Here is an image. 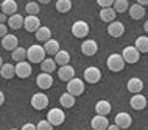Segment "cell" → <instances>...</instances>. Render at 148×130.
I'll return each mask as SVG.
<instances>
[{
    "mask_svg": "<svg viewBox=\"0 0 148 130\" xmlns=\"http://www.w3.org/2000/svg\"><path fill=\"white\" fill-rule=\"evenodd\" d=\"M45 58V50H44L42 46H39V44H33V46H30V49L27 50V60H28L30 63H41L42 60Z\"/></svg>",
    "mask_w": 148,
    "mask_h": 130,
    "instance_id": "6da1fadb",
    "label": "cell"
},
{
    "mask_svg": "<svg viewBox=\"0 0 148 130\" xmlns=\"http://www.w3.org/2000/svg\"><path fill=\"white\" fill-rule=\"evenodd\" d=\"M106 64H108V69H109V71H112V72H120V71H123V67H125V60H123L122 55L112 54V55L108 56Z\"/></svg>",
    "mask_w": 148,
    "mask_h": 130,
    "instance_id": "7a4b0ae2",
    "label": "cell"
},
{
    "mask_svg": "<svg viewBox=\"0 0 148 130\" xmlns=\"http://www.w3.org/2000/svg\"><path fill=\"white\" fill-rule=\"evenodd\" d=\"M67 92L72 96H81L83 92H84V82L83 80L77 79V77H73L72 80L67 82Z\"/></svg>",
    "mask_w": 148,
    "mask_h": 130,
    "instance_id": "3957f363",
    "label": "cell"
},
{
    "mask_svg": "<svg viewBox=\"0 0 148 130\" xmlns=\"http://www.w3.org/2000/svg\"><path fill=\"white\" fill-rule=\"evenodd\" d=\"M122 56H123V60H125V63L134 64V63L139 61V58H140V52H139L134 46H128V47L123 49Z\"/></svg>",
    "mask_w": 148,
    "mask_h": 130,
    "instance_id": "277c9868",
    "label": "cell"
},
{
    "mask_svg": "<svg viewBox=\"0 0 148 130\" xmlns=\"http://www.w3.org/2000/svg\"><path fill=\"white\" fill-rule=\"evenodd\" d=\"M47 121L51 125H61L64 121H66V115L61 108H51L49 113H47Z\"/></svg>",
    "mask_w": 148,
    "mask_h": 130,
    "instance_id": "5b68a950",
    "label": "cell"
},
{
    "mask_svg": "<svg viewBox=\"0 0 148 130\" xmlns=\"http://www.w3.org/2000/svg\"><path fill=\"white\" fill-rule=\"evenodd\" d=\"M87 33H89V25L84 21H77L72 25V35L75 38H86Z\"/></svg>",
    "mask_w": 148,
    "mask_h": 130,
    "instance_id": "8992f818",
    "label": "cell"
},
{
    "mask_svg": "<svg viewBox=\"0 0 148 130\" xmlns=\"http://www.w3.org/2000/svg\"><path fill=\"white\" fill-rule=\"evenodd\" d=\"M49 105V97H47L44 92H36V94L31 96V107L34 110H44Z\"/></svg>",
    "mask_w": 148,
    "mask_h": 130,
    "instance_id": "52a82bcc",
    "label": "cell"
},
{
    "mask_svg": "<svg viewBox=\"0 0 148 130\" xmlns=\"http://www.w3.org/2000/svg\"><path fill=\"white\" fill-rule=\"evenodd\" d=\"M84 80L87 83H98L101 80V72H100L98 67L95 66H89L87 69H84Z\"/></svg>",
    "mask_w": 148,
    "mask_h": 130,
    "instance_id": "ba28073f",
    "label": "cell"
},
{
    "mask_svg": "<svg viewBox=\"0 0 148 130\" xmlns=\"http://www.w3.org/2000/svg\"><path fill=\"white\" fill-rule=\"evenodd\" d=\"M14 71H16V75H17L19 79H28L31 75V64L23 60V61H19L16 64Z\"/></svg>",
    "mask_w": 148,
    "mask_h": 130,
    "instance_id": "9c48e42d",
    "label": "cell"
},
{
    "mask_svg": "<svg viewBox=\"0 0 148 130\" xmlns=\"http://www.w3.org/2000/svg\"><path fill=\"white\" fill-rule=\"evenodd\" d=\"M41 27V21H39L38 16H27V17H23V28H25L27 31H30V33H34L38 28Z\"/></svg>",
    "mask_w": 148,
    "mask_h": 130,
    "instance_id": "30bf717a",
    "label": "cell"
},
{
    "mask_svg": "<svg viewBox=\"0 0 148 130\" xmlns=\"http://www.w3.org/2000/svg\"><path fill=\"white\" fill-rule=\"evenodd\" d=\"M108 33H109V36H112V38H120V36L125 33V25L119 21H112L108 25Z\"/></svg>",
    "mask_w": 148,
    "mask_h": 130,
    "instance_id": "8fae6325",
    "label": "cell"
},
{
    "mask_svg": "<svg viewBox=\"0 0 148 130\" xmlns=\"http://www.w3.org/2000/svg\"><path fill=\"white\" fill-rule=\"evenodd\" d=\"M36 85L41 89H49V88H51V85H53V77H51V74L42 72V74H39L36 77Z\"/></svg>",
    "mask_w": 148,
    "mask_h": 130,
    "instance_id": "7c38bea8",
    "label": "cell"
},
{
    "mask_svg": "<svg viewBox=\"0 0 148 130\" xmlns=\"http://www.w3.org/2000/svg\"><path fill=\"white\" fill-rule=\"evenodd\" d=\"M131 124H133V117H131L128 113H119L117 116H115V125L122 130V129H130Z\"/></svg>",
    "mask_w": 148,
    "mask_h": 130,
    "instance_id": "4fadbf2b",
    "label": "cell"
},
{
    "mask_svg": "<svg viewBox=\"0 0 148 130\" xmlns=\"http://www.w3.org/2000/svg\"><path fill=\"white\" fill-rule=\"evenodd\" d=\"M90 125H92V130H106L108 125H109V121H108L106 116L97 115V116L92 117Z\"/></svg>",
    "mask_w": 148,
    "mask_h": 130,
    "instance_id": "5bb4252c",
    "label": "cell"
},
{
    "mask_svg": "<svg viewBox=\"0 0 148 130\" xmlns=\"http://www.w3.org/2000/svg\"><path fill=\"white\" fill-rule=\"evenodd\" d=\"M58 75H59V80H62V82H69L75 77V69L70 66V64H64V66L59 67L58 71Z\"/></svg>",
    "mask_w": 148,
    "mask_h": 130,
    "instance_id": "9a60e30c",
    "label": "cell"
},
{
    "mask_svg": "<svg viewBox=\"0 0 148 130\" xmlns=\"http://www.w3.org/2000/svg\"><path fill=\"white\" fill-rule=\"evenodd\" d=\"M97 50H98V46H97V42H95V41H92V39H86V41H83V44H81V52H83L86 56L95 55V54H97Z\"/></svg>",
    "mask_w": 148,
    "mask_h": 130,
    "instance_id": "2e32d148",
    "label": "cell"
},
{
    "mask_svg": "<svg viewBox=\"0 0 148 130\" xmlns=\"http://www.w3.org/2000/svg\"><path fill=\"white\" fill-rule=\"evenodd\" d=\"M17 46H19L17 36H14V35H5L2 38V47L5 49V50H14Z\"/></svg>",
    "mask_w": 148,
    "mask_h": 130,
    "instance_id": "e0dca14e",
    "label": "cell"
},
{
    "mask_svg": "<svg viewBox=\"0 0 148 130\" xmlns=\"http://www.w3.org/2000/svg\"><path fill=\"white\" fill-rule=\"evenodd\" d=\"M130 104H131V107H133L134 110L140 111V110H143V108L147 107V97L142 96L140 92H137V94H134L133 97H131Z\"/></svg>",
    "mask_w": 148,
    "mask_h": 130,
    "instance_id": "ac0fdd59",
    "label": "cell"
},
{
    "mask_svg": "<svg viewBox=\"0 0 148 130\" xmlns=\"http://www.w3.org/2000/svg\"><path fill=\"white\" fill-rule=\"evenodd\" d=\"M126 88L130 92H133V94H137V92H140L143 89V82L140 79H137V77H133V79L128 80L126 83Z\"/></svg>",
    "mask_w": 148,
    "mask_h": 130,
    "instance_id": "d6986e66",
    "label": "cell"
},
{
    "mask_svg": "<svg viewBox=\"0 0 148 130\" xmlns=\"http://www.w3.org/2000/svg\"><path fill=\"white\" fill-rule=\"evenodd\" d=\"M2 13L6 16H13L17 13V3H16V0H3L2 2Z\"/></svg>",
    "mask_w": 148,
    "mask_h": 130,
    "instance_id": "ffe728a7",
    "label": "cell"
},
{
    "mask_svg": "<svg viewBox=\"0 0 148 130\" xmlns=\"http://www.w3.org/2000/svg\"><path fill=\"white\" fill-rule=\"evenodd\" d=\"M8 27L13 28V30H19V28L23 27V17L21 14H13V16H8Z\"/></svg>",
    "mask_w": 148,
    "mask_h": 130,
    "instance_id": "44dd1931",
    "label": "cell"
},
{
    "mask_svg": "<svg viewBox=\"0 0 148 130\" xmlns=\"http://www.w3.org/2000/svg\"><path fill=\"white\" fill-rule=\"evenodd\" d=\"M34 38L38 39L39 42H45V41H49V39L51 38V31H50V28H47V27H39L38 30L34 31Z\"/></svg>",
    "mask_w": 148,
    "mask_h": 130,
    "instance_id": "7402d4cb",
    "label": "cell"
},
{
    "mask_svg": "<svg viewBox=\"0 0 148 130\" xmlns=\"http://www.w3.org/2000/svg\"><path fill=\"white\" fill-rule=\"evenodd\" d=\"M115 16H117V13L114 11V8L108 6V8H101V13H100V19H101L103 22H112L115 21Z\"/></svg>",
    "mask_w": 148,
    "mask_h": 130,
    "instance_id": "603a6c76",
    "label": "cell"
},
{
    "mask_svg": "<svg viewBox=\"0 0 148 130\" xmlns=\"http://www.w3.org/2000/svg\"><path fill=\"white\" fill-rule=\"evenodd\" d=\"M44 50H45V55H55V54H56V52L59 50V42L58 41H55V39H49V41H45V42H44Z\"/></svg>",
    "mask_w": 148,
    "mask_h": 130,
    "instance_id": "cb8c5ba5",
    "label": "cell"
},
{
    "mask_svg": "<svg viewBox=\"0 0 148 130\" xmlns=\"http://www.w3.org/2000/svg\"><path fill=\"white\" fill-rule=\"evenodd\" d=\"M95 113L97 115H109L111 113V104L108 102V100H98L97 104H95Z\"/></svg>",
    "mask_w": 148,
    "mask_h": 130,
    "instance_id": "d4e9b609",
    "label": "cell"
},
{
    "mask_svg": "<svg viewBox=\"0 0 148 130\" xmlns=\"http://www.w3.org/2000/svg\"><path fill=\"white\" fill-rule=\"evenodd\" d=\"M55 63L56 64H59V66H64V64H69V61H70V55H69V52H66V50H59L55 54Z\"/></svg>",
    "mask_w": 148,
    "mask_h": 130,
    "instance_id": "484cf974",
    "label": "cell"
},
{
    "mask_svg": "<svg viewBox=\"0 0 148 130\" xmlns=\"http://www.w3.org/2000/svg\"><path fill=\"white\" fill-rule=\"evenodd\" d=\"M0 75L3 77V79H13L16 75V71H14V66L11 63H3L2 67H0Z\"/></svg>",
    "mask_w": 148,
    "mask_h": 130,
    "instance_id": "4316f807",
    "label": "cell"
},
{
    "mask_svg": "<svg viewBox=\"0 0 148 130\" xmlns=\"http://www.w3.org/2000/svg\"><path fill=\"white\" fill-rule=\"evenodd\" d=\"M130 14H131L133 19L139 21V19H142L143 16H145V8H143L142 5H139V3H136V5L130 6Z\"/></svg>",
    "mask_w": 148,
    "mask_h": 130,
    "instance_id": "83f0119b",
    "label": "cell"
},
{
    "mask_svg": "<svg viewBox=\"0 0 148 130\" xmlns=\"http://www.w3.org/2000/svg\"><path fill=\"white\" fill-rule=\"evenodd\" d=\"M11 58H13L16 63L23 61V60L27 58V49H23V47H21V46H17V47L14 49V50H11Z\"/></svg>",
    "mask_w": 148,
    "mask_h": 130,
    "instance_id": "f1b7e54d",
    "label": "cell"
},
{
    "mask_svg": "<svg viewBox=\"0 0 148 130\" xmlns=\"http://www.w3.org/2000/svg\"><path fill=\"white\" fill-rule=\"evenodd\" d=\"M41 69H42V72L51 74V72L56 69V63H55L53 58H44L42 61H41Z\"/></svg>",
    "mask_w": 148,
    "mask_h": 130,
    "instance_id": "f546056e",
    "label": "cell"
},
{
    "mask_svg": "<svg viewBox=\"0 0 148 130\" xmlns=\"http://www.w3.org/2000/svg\"><path fill=\"white\" fill-rule=\"evenodd\" d=\"M59 102L64 108H72L75 105V96L69 94V92H64V94L59 97Z\"/></svg>",
    "mask_w": 148,
    "mask_h": 130,
    "instance_id": "4dcf8cb0",
    "label": "cell"
},
{
    "mask_svg": "<svg viewBox=\"0 0 148 130\" xmlns=\"http://www.w3.org/2000/svg\"><path fill=\"white\" fill-rule=\"evenodd\" d=\"M136 49H137L140 54H147L148 52V38L147 36H139L137 39H136Z\"/></svg>",
    "mask_w": 148,
    "mask_h": 130,
    "instance_id": "1f68e13d",
    "label": "cell"
},
{
    "mask_svg": "<svg viewBox=\"0 0 148 130\" xmlns=\"http://www.w3.org/2000/svg\"><path fill=\"white\" fill-rule=\"evenodd\" d=\"M56 10L58 13H69L72 10V2L70 0H56Z\"/></svg>",
    "mask_w": 148,
    "mask_h": 130,
    "instance_id": "d6a6232c",
    "label": "cell"
},
{
    "mask_svg": "<svg viewBox=\"0 0 148 130\" xmlns=\"http://www.w3.org/2000/svg\"><path fill=\"white\" fill-rule=\"evenodd\" d=\"M25 13L30 14V16H38L39 13H41V10H39V3L36 2H30L25 5Z\"/></svg>",
    "mask_w": 148,
    "mask_h": 130,
    "instance_id": "836d02e7",
    "label": "cell"
},
{
    "mask_svg": "<svg viewBox=\"0 0 148 130\" xmlns=\"http://www.w3.org/2000/svg\"><path fill=\"white\" fill-rule=\"evenodd\" d=\"M128 8H130L128 0H114V11L115 13H125Z\"/></svg>",
    "mask_w": 148,
    "mask_h": 130,
    "instance_id": "e575fe53",
    "label": "cell"
},
{
    "mask_svg": "<svg viewBox=\"0 0 148 130\" xmlns=\"http://www.w3.org/2000/svg\"><path fill=\"white\" fill-rule=\"evenodd\" d=\"M36 130H53V125L47 119H44V121H39V124H36Z\"/></svg>",
    "mask_w": 148,
    "mask_h": 130,
    "instance_id": "d590c367",
    "label": "cell"
},
{
    "mask_svg": "<svg viewBox=\"0 0 148 130\" xmlns=\"http://www.w3.org/2000/svg\"><path fill=\"white\" fill-rule=\"evenodd\" d=\"M97 3L101 8H108V6H111L114 3V0H97Z\"/></svg>",
    "mask_w": 148,
    "mask_h": 130,
    "instance_id": "8d00e7d4",
    "label": "cell"
},
{
    "mask_svg": "<svg viewBox=\"0 0 148 130\" xmlns=\"http://www.w3.org/2000/svg\"><path fill=\"white\" fill-rule=\"evenodd\" d=\"M5 35H8V25H5V24H0V38H3Z\"/></svg>",
    "mask_w": 148,
    "mask_h": 130,
    "instance_id": "74e56055",
    "label": "cell"
},
{
    "mask_svg": "<svg viewBox=\"0 0 148 130\" xmlns=\"http://www.w3.org/2000/svg\"><path fill=\"white\" fill-rule=\"evenodd\" d=\"M21 130H36V125L34 124H30V122L28 124H23Z\"/></svg>",
    "mask_w": 148,
    "mask_h": 130,
    "instance_id": "f35d334b",
    "label": "cell"
},
{
    "mask_svg": "<svg viewBox=\"0 0 148 130\" xmlns=\"http://www.w3.org/2000/svg\"><path fill=\"white\" fill-rule=\"evenodd\" d=\"M6 21H8V16L3 14V13H0V24H5Z\"/></svg>",
    "mask_w": 148,
    "mask_h": 130,
    "instance_id": "ab89813d",
    "label": "cell"
},
{
    "mask_svg": "<svg viewBox=\"0 0 148 130\" xmlns=\"http://www.w3.org/2000/svg\"><path fill=\"white\" fill-rule=\"evenodd\" d=\"M3 102H5V94L0 91V105H3Z\"/></svg>",
    "mask_w": 148,
    "mask_h": 130,
    "instance_id": "60d3db41",
    "label": "cell"
},
{
    "mask_svg": "<svg viewBox=\"0 0 148 130\" xmlns=\"http://www.w3.org/2000/svg\"><path fill=\"white\" fill-rule=\"evenodd\" d=\"M106 130H120V129L114 124V125H108V129H106Z\"/></svg>",
    "mask_w": 148,
    "mask_h": 130,
    "instance_id": "b9f144b4",
    "label": "cell"
},
{
    "mask_svg": "<svg viewBox=\"0 0 148 130\" xmlns=\"http://www.w3.org/2000/svg\"><path fill=\"white\" fill-rule=\"evenodd\" d=\"M137 3H139V5H148V0H137Z\"/></svg>",
    "mask_w": 148,
    "mask_h": 130,
    "instance_id": "7bdbcfd3",
    "label": "cell"
},
{
    "mask_svg": "<svg viewBox=\"0 0 148 130\" xmlns=\"http://www.w3.org/2000/svg\"><path fill=\"white\" fill-rule=\"evenodd\" d=\"M51 0H39V3H44V5H47V3H50Z\"/></svg>",
    "mask_w": 148,
    "mask_h": 130,
    "instance_id": "ee69618b",
    "label": "cell"
},
{
    "mask_svg": "<svg viewBox=\"0 0 148 130\" xmlns=\"http://www.w3.org/2000/svg\"><path fill=\"white\" fill-rule=\"evenodd\" d=\"M143 28H145V31H147V33H148V21L145 22V25H143Z\"/></svg>",
    "mask_w": 148,
    "mask_h": 130,
    "instance_id": "f6af8a7d",
    "label": "cell"
},
{
    "mask_svg": "<svg viewBox=\"0 0 148 130\" xmlns=\"http://www.w3.org/2000/svg\"><path fill=\"white\" fill-rule=\"evenodd\" d=\"M2 64H3V60H2V56H0V67H2Z\"/></svg>",
    "mask_w": 148,
    "mask_h": 130,
    "instance_id": "bcb514c9",
    "label": "cell"
},
{
    "mask_svg": "<svg viewBox=\"0 0 148 130\" xmlns=\"http://www.w3.org/2000/svg\"><path fill=\"white\" fill-rule=\"evenodd\" d=\"M0 8H2V2H0Z\"/></svg>",
    "mask_w": 148,
    "mask_h": 130,
    "instance_id": "7dc6e473",
    "label": "cell"
},
{
    "mask_svg": "<svg viewBox=\"0 0 148 130\" xmlns=\"http://www.w3.org/2000/svg\"><path fill=\"white\" fill-rule=\"evenodd\" d=\"M11 130H17V129H11Z\"/></svg>",
    "mask_w": 148,
    "mask_h": 130,
    "instance_id": "c3c4849f",
    "label": "cell"
}]
</instances>
